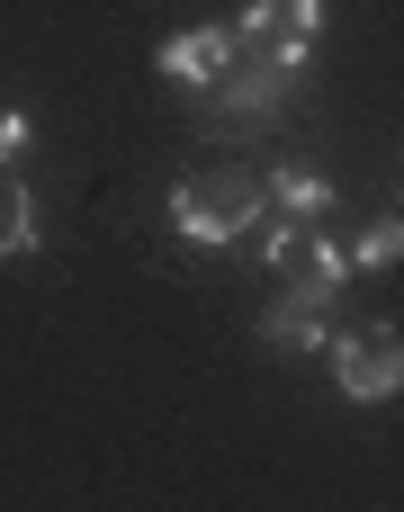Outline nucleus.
Wrapping results in <instances>:
<instances>
[{
    "label": "nucleus",
    "mask_w": 404,
    "mask_h": 512,
    "mask_svg": "<svg viewBox=\"0 0 404 512\" xmlns=\"http://www.w3.org/2000/svg\"><path fill=\"white\" fill-rule=\"evenodd\" d=\"M261 342H270V351H324V342H333V306H315V297H279V306L261 315Z\"/></svg>",
    "instance_id": "obj_6"
},
{
    "label": "nucleus",
    "mask_w": 404,
    "mask_h": 512,
    "mask_svg": "<svg viewBox=\"0 0 404 512\" xmlns=\"http://www.w3.org/2000/svg\"><path fill=\"white\" fill-rule=\"evenodd\" d=\"M315 27H324V0H252V9L234 18L243 54H270V63H288V72L315 54Z\"/></svg>",
    "instance_id": "obj_4"
},
{
    "label": "nucleus",
    "mask_w": 404,
    "mask_h": 512,
    "mask_svg": "<svg viewBox=\"0 0 404 512\" xmlns=\"http://www.w3.org/2000/svg\"><path fill=\"white\" fill-rule=\"evenodd\" d=\"M396 261H404V216L360 225V243H351V270H396Z\"/></svg>",
    "instance_id": "obj_9"
},
{
    "label": "nucleus",
    "mask_w": 404,
    "mask_h": 512,
    "mask_svg": "<svg viewBox=\"0 0 404 512\" xmlns=\"http://www.w3.org/2000/svg\"><path fill=\"white\" fill-rule=\"evenodd\" d=\"M27 135H36V126H27V108H0V162H18V153H27Z\"/></svg>",
    "instance_id": "obj_10"
},
{
    "label": "nucleus",
    "mask_w": 404,
    "mask_h": 512,
    "mask_svg": "<svg viewBox=\"0 0 404 512\" xmlns=\"http://www.w3.org/2000/svg\"><path fill=\"white\" fill-rule=\"evenodd\" d=\"M234 54H243V36H234V27H180V36L162 45V72H171V81H198V90H207V81H216Z\"/></svg>",
    "instance_id": "obj_5"
},
{
    "label": "nucleus",
    "mask_w": 404,
    "mask_h": 512,
    "mask_svg": "<svg viewBox=\"0 0 404 512\" xmlns=\"http://www.w3.org/2000/svg\"><path fill=\"white\" fill-rule=\"evenodd\" d=\"M396 216H404V207H396Z\"/></svg>",
    "instance_id": "obj_11"
},
{
    "label": "nucleus",
    "mask_w": 404,
    "mask_h": 512,
    "mask_svg": "<svg viewBox=\"0 0 404 512\" xmlns=\"http://www.w3.org/2000/svg\"><path fill=\"white\" fill-rule=\"evenodd\" d=\"M261 207H270V180L243 171V162H198V171H180V189H171V225H180L189 243H243V234L261 225Z\"/></svg>",
    "instance_id": "obj_1"
},
{
    "label": "nucleus",
    "mask_w": 404,
    "mask_h": 512,
    "mask_svg": "<svg viewBox=\"0 0 404 512\" xmlns=\"http://www.w3.org/2000/svg\"><path fill=\"white\" fill-rule=\"evenodd\" d=\"M288 63H270V54H234L216 81H207V117L225 126V135H252V126H270L279 117V99H288Z\"/></svg>",
    "instance_id": "obj_2"
},
{
    "label": "nucleus",
    "mask_w": 404,
    "mask_h": 512,
    "mask_svg": "<svg viewBox=\"0 0 404 512\" xmlns=\"http://www.w3.org/2000/svg\"><path fill=\"white\" fill-rule=\"evenodd\" d=\"M270 198H279V216H333V180H324L315 162H288V171L270 180Z\"/></svg>",
    "instance_id": "obj_8"
},
{
    "label": "nucleus",
    "mask_w": 404,
    "mask_h": 512,
    "mask_svg": "<svg viewBox=\"0 0 404 512\" xmlns=\"http://www.w3.org/2000/svg\"><path fill=\"white\" fill-rule=\"evenodd\" d=\"M18 252H36V198H27L18 162H0V261H18Z\"/></svg>",
    "instance_id": "obj_7"
},
{
    "label": "nucleus",
    "mask_w": 404,
    "mask_h": 512,
    "mask_svg": "<svg viewBox=\"0 0 404 512\" xmlns=\"http://www.w3.org/2000/svg\"><path fill=\"white\" fill-rule=\"evenodd\" d=\"M333 378H342L351 405H387V396H404V333L396 324L333 333Z\"/></svg>",
    "instance_id": "obj_3"
}]
</instances>
